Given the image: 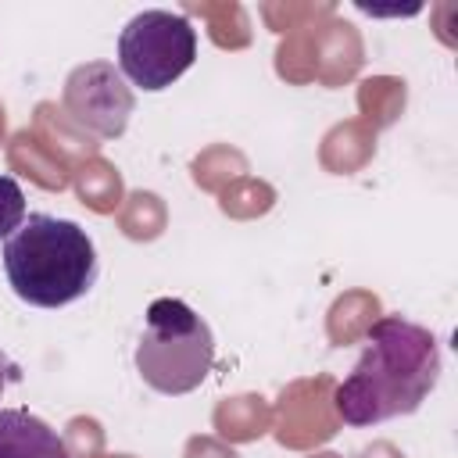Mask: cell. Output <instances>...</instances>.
I'll use <instances>...</instances> for the list:
<instances>
[{"label": "cell", "mask_w": 458, "mask_h": 458, "mask_svg": "<svg viewBox=\"0 0 458 458\" xmlns=\"http://www.w3.org/2000/svg\"><path fill=\"white\" fill-rule=\"evenodd\" d=\"M440 369V344L426 326L383 315L365 329V351L333 394L336 415L347 426H379L411 415L433 394Z\"/></svg>", "instance_id": "cell-1"}, {"label": "cell", "mask_w": 458, "mask_h": 458, "mask_svg": "<svg viewBox=\"0 0 458 458\" xmlns=\"http://www.w3.org/2000/svg\"><path fill=\"white\" fill-rule=\"evenodd\" d=\"M97 272L93 236L72 218L32 211L4 240V276L14 297L32 308L75 304L93 290Z\"/></svg>", "instance_id": "cell-2"}, {"label": "cell", "mask_w": 458, "mask_h": 458, "mask_svg": "<svg viewBox=\"0 0 458 458\" xmlns=\"http://www.w3.org/2000/svg\"><path fill=\"white\" fill-rule=\"evenodd\" d=\"M215 365L211 326L179 297H157L147 308L136 340V372L157 394L182 397L197 390Z\"/></svg>", "instance_id": "cell-3"}, {"label": "cell", "mask_w": 458, "mask_h": 458, "mask_svg": "<svg viewBox=\"0 0 458 458\" xmlns=\"http://www.w3.org/2000/svg\"><path fill=\"white\" fill-rule=\"evenodd\" d=\"M197 61V29L175 11H140L118 32V72L143 93L168 89Z\"/></svg>", "instance_id": "cell-4"}, {"label": "cell", "mask_w": 458, "mask_h": 458, "mask_svg": "<svg viewBox=\"0 0 458 458\" xmlns=\"http://www.w3.org/2000/svg\"><path fill=\"white\" fill-rule=\"evenodd\" d=\"M136 107L132 86L111 61H86L64 79V111L100 140H118Z\"/></svg>", "instance_id": "cell-5"}, {"label": "cell", "mask_w": 458, "mask_h": 458, "mask_svg": "<svg viewBox=\"0 0 458 458\" xmlns=\"http://www.w3.org/2000/svg\"><path fill=\"white\" fill-rule=\"evenodd\" d=\"M0 458H68V447L39 415L0 408Z\"/></svg>", "instance_id": "cell-6"}, {"label": "cell", "mask_w": 458, "mask_h": 458, "mask_svg": "<svg viewBox=\"0 0 458 458\" xmlns=\"http://www.w3.org/2000/svg\"><path fill=\"white\" fill-rule=\"evenodd\" d=\"M25 222V193L11 175H0V240Z\"/></svg>", "instance_id": "cell-7"}, {"label": "cell", "mask_w": 458, "mask_h": 458, "mask_svg": "<svg viewBox=\"0 0 458 458\" xmlns=\"http://www.w3.org/2000/svg\"><path fill=\"white\" fill-rule=\"evenodd\" d=\"M11 379H18V365L0 351V397H4V390H7Z\"/></svg>", "instance_id": "cell-8"}]
</instances>
